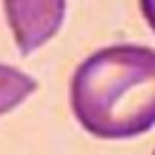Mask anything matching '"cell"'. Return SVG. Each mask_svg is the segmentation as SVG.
I'll return each instance as SVG.
<instances>
[{"label": "cell", "mask_w": 155, "mask_h": 155, "mask_svg": "<svg viewBox=\"0 0 155 155\" xmlns=\"http://www.w3.org/2000/svg\"><path fill=\"white\" fill-rule=\"evenodd\" d=\"M140 2V12L145 17V22L150 24V29L155 31V0H138Z\"/></svg>", "instance_id": "4"}, {"label": "cell", "mask_w": 155, "mask_h": 155, "mask_svg": "<svg viewBox=\"0 0 155 155\" xmlns=\"http://www.w3.org/2000/svg\"><path fill=\"white\" fill-rule=\"evenodd\" d=\"M2 5L22 53H31L51 41L65 17V0H2Z\"/></svg>", "instance_id": "2"}, {"label": "cell", "mask_w": 155, "mask_h": 155, "mask_svg": "<svg viewBox=\"0 0 155 155\" xmlns=\"http://www.w3.org/2000/svg\"><path fill=\"white\" fill-rule=\"evenodd\" d=\"M34 90H36L34 78H29L27 73L12 65L0 63V116L19 107Z\"/></svg>", "instance_id": "3"}, {"label": "cell", "mask_w": 155, "mask_h": 155, "mask_svg": "<svg viewBox=\"0 0 155 155\" xmlns=\"http://www.w3.org/2000/svg\"><path fill=\"white\" fill-rule=\"evenodd\" d=\"M78 124L104 140L143 136L155 126V48L116 44L87 56L70 80Z\"/></svg>", "instance_id": "1"}]
</instances>
